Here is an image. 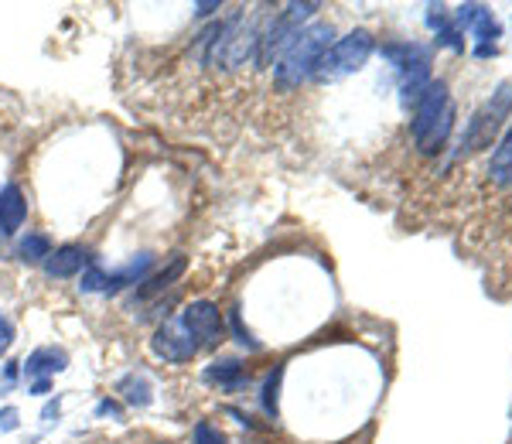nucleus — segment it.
<instances>
[{"label":"nucleus","mask_w":512,"mask_h":444,"mask_svg":"<svg viewBox=\"0 0 512 444\" xmlns=\"http://www.w3.org/2000/svg\"><path fill=\"white\" fill-rule=\"evenodd\" d=\"M332 38H335L332 24H328V21H311L308 28H304L301 35L291 41V48H287V52L277 59V65H274V82H277V86L280 89H297L304 79L315 76L321 55L332 48Z\"/></svg>","instance_id":"1"},{"label":"nucleus","mask_w":512,"mask_h":444,"mask_svg":"<svg viewBox=\"0 0 512 444\" xmlns=\"http://www.w3.org/2000/svg\"><path fill=\"white\" fill-rule=\"evenodd\" d=\"M373 48H376V38L369 35L366 28H355L345 38L332 41V48L321 55V62H318V69H315V76H311V79L321 82V86H325V82L349 79V76H355V72H359L362 65L369 62Z\"/></svg>","instance_id":"2"},{"label":"nucleus","mask_w":512,"mask_h":444,"mask_svg":"<svg viewBox=\"0 0 512 444\" xmlns=\"http://www.w3.org/2000/svg\"><path fill=\"white\" fill-rule=\"evenodd\" d=\"M318 4H287L267 28L260 31V48H256V65L267 69L270 62L277 65L280 55L291 48V41L308 28V21L315 18Z\"/></svg>","instance_id":"3"},{"label":"nucleus","mask_w":512,"mask_h":444,"mask_svg":"<svg viewBox=\"0 0 512 444\" xmlns=\"http://www.w3.org/2000/svg\"><path fill=\"white\" fill-rule=\"evenodd\" d=\"M509 117H512V86L502 82L489 100L472 113V120H468V127H465V137H461V151L472 154V151L489 147L495 137L502 134V127H506Z\"/></svg>","instance_id":"4"},{"label":"nucleus","mask_w":512,"mask_h":444,"mask_svg":"<svg viewBox=\"0 0 512 444\" xmlns=\"http://www.w3.org/2000/svg\"><path fill=\"white\" fill-rule=\"evenodd\" d=\"M178 318L198 345H219L226 339V318L212 301H192Z\"/></svg>","instance_id":"5"},{"label":"nucleus","mask_w":512,"mask_h":444,"mask_svg":"<svg viewBox=\"0 0 512 444\" xmlns=\"http://www.w3.org/2000/svg\"><path fill=\"white\" fill-rule=\"evenodd\" d=\"M151 349L164 363H192L198 356V342L185 332L181 318H171V322H164L158 332H154Z\"/></svg>","instance_id":"6"},{"label":"nucleus","mask_w":512,"mask_h":444,"mask_svg":"<svg viewBox=\"0 0 512 444\" xmlns=\"http://www.w3.org/2000/svg\"><path fill=\"white\" fill-rule=\"evenodd\" d=\"M448 110H454L451 93H448V82L434 79L431 86L424 89V96L417 100V106H414V127H410V130H414V141H420V137H424L427 130H431Z\"/></svg>","instance_id":"7"},{"label":"nucleus","mask_w":512,"mask_h":444,"mask_svg":"<svg viewBox=\"0 0 512 444\" xmlns=\"http://www.w3.org/2000/svg\"><path fill=\"white\" fill-rule=\"evenodd\" d=\"M86 263H89V257L82 246H59V250H52V257L45 260V274L52 277V281H69V277H76Z\"/></svg>","instance_id":"8"},{"label":"nucleus","mask_w":512,"mask_h":444,"mask_svg":"<svg viewBox=\"0 0 512 444\" xmlns=\"http://www.w3.org/2000/svg\"><path fill=\"white\" fill-rule=\"evenodd\" d=\"M24 219H28V202H24L18 185H7L4 192H0V233L4 236L18 233L24 226Z\"/></svg>","instance_id":"9"},{"label":"nucleus","mask_w":512,"mask_h":444,"mask_svg":"<svg viewBox=\"0 0 512 444\" xmlns=\"http://www.w3.org/2000/svg\"><path fill=\"white\" fill-rule=\"evenodd\" d=\"M65 366H69V356H65L62 349L48 345V349H38L24 359V376H28V380H48V376L62 373Z\"/></svg>","instance_id":"10"},{"label":"nucleus","mask_w":512,"mask_h":444,"mask_svg":"<svg viewBox=\"0 0 512 444\" xmlns=\"http://www.w3.org/2000/svg\"><path fill=\"white\" fill-rule=\"evenodd\" d=\"M205 380H209L212 386H219V390H239V386H246V369L243 363H236V359H222V363H212L209 369H205Z\"/></svg>","instance_id":"11"},{"label":"nucleus","mask_w":512,"mask_h":444,"mask_svg":"<svg viewBox=\"0 0 512 444\" xmlns=\"http://www.w3.org/2000/svg\"><path fill=\"white\" fill-rule=\"evenodd\" d=\"M489 175H492V182L499 185V188L512 185V123H509L506 134H502L499 147H495L492 164H489Z\"/></svg>","instance_id":"12"},{"label":"nucleus","mask_w":512,"mask_h":444,"mask_svg":"<svg viewBox=\"0 0 512 444\" xmlns=\"http://www.w3.org/2000/svg\"><path fill=\"white\" fill-rule=\"evenodd\" d=\"M117 393H120L123 404H130V407H147V404H151V383H147V376H140V373L123 376V380L117 383Z\"/></svg>","instance_id":"13"},{"label":"nucleus","mask_w":512,"mask_h":444,"mask_svg":"<svg viewBox=\"0 0 512 444\" xmlns=\"http://www.w3.org/2000/svg\"><path fill=\"white\" fill-rule=\"evenodd\" d=\"M151 263H154L151 253H140V257H134L123 270H117V274H110V291H120V287H130V284L144 281L147 270H151Z\"/></svg>","instance_id":"14"},{"label":"nucleus","mask_w":512,"mask_h":444,"mask_svg":"<svg viewBox=\"0 0 512 444\" xmlns=\"http://www.w3.org/2000/svg\"><path fill=\"white\" fill-rule=\"evenodd\" d=\"M18 257L24 263H45L48 257H52V240H48L45 233H28L18 243Z\"/></svg>","instance_id":"15"},{"label":"nucleus","mask_w":512,"mask_h":444,"mask_svg":"<svg viewBox=\"0 0 512 444\" xmlns=\"http://www.w3.org/2000/svg\"><path fill=\"white\" fill-rule=\"evenodd\" d=\"M181 274H185V257H175V260L168 263V267L161 270V274L147 277V281H144V291H140V294H158V291H164V287H168L171 281H178Z\"/></svg>","instance_id":"16"},{"label":"nucleus","mask_w":512,"mask_h":444,"mask_svg":"<svg viewBox=\"0 0 512 444\" xmlns=\"http://www.w3.org/2000/svg\"><path fill=\"white\" fill-rule=\"evenodd\" d=\"M280 380H284V366H277L274 373L267 376V383H263V397L260 400H263V410H267L270 417L280 414V404H277V400H280Z\"/></svg>","instance_id":"17"},{"label":"nucleus","mask_w":512,"mask_h":444,"mask_svg":"<svg viewBox=\"0 0 512 444\" xmlns=\"http://www.w3.org/2000/svg\"><path fill=\"white\" fill-rule=\"evenodd\" d=\"M82 291H89V294H110V274H106L103 267H89L86 274H82Z\"/></svg>","instance_id":"18"},{"label":"nucleus","mask_w":512,"mask_h":444,"mask_svg":"<svg viewBox=\"0 0 512 444\" xmlns=\"http://www.w3.org/2000/svg\"><path fill=\"white\" fill-rule=\"evenodd\" d=\"M192 441H195V444H229L226 434H222L219 427H216V424H209V421H198V424H195Z\"/></svg>","instance_id":"19"},{"label":"nucleus","mask_w":512,"mask_h":444,"mask_svg":"<svg viewBox=\"0 0 512 444\" xmlns=\"http://www.w3.org/2000/svg\"><path fill=\"white\" fill-rule=\"evenodd\" d=\"M18 424H21V414H18V407H4L0 410V431H18Z\"/></svg>","instance_id":"20"},{"label":"nucleus","mask_w":512,"mask_h":444,"mask_svg":"<svg viewBox=\"0 0 512 444\" xmlns=\"http://www.w3.org/2000/svg\"><path fill=\"white\" fill-rule=\"evenodd\" d=\"M229 318H233V332H236V339L243 342V345H250V349H260V342H256L253 335L246 332V328H243V322H239V311H233V315H229Z\"/></svg>","instance_id":"21"},{"label":"nucleus","mask_w":512,"mask_h":444,"mask_svg":"<svg viewBox=\"0 0 512 444\" xmlns=\"http://www.w3.org/2000/svg\"><path fill=\"white\" fill-rule=\"evenodd\" d=\"M11 345H14V325L7 322L4 315H0V356H4V352L11 349Z\"/></svg>","instance_id":"22"},{"label":"nucleus","mask_w":512,"mask_h":444,"mask_svg":"<svg viewBox=\"0 0 512 444\" xmlns=\"http://www.w3.org/2000/svg\"><path fill=\"white\" fill-rule=\"evenodd\" d=\"M48 390H52V380H35V383H31V393H35V397H45Z\"/></svg>","instance_id":"23"},{"label":"nucleus","mask_w":512,"mask_h":444,"mask_svg":"<svg viewBox=\"0 0 512 444\" xmlns=\"http://www.w3.org/2000/svg\"><path fill=\"white\" fill-rule=\"evenodd\" d=\"M52 417H59V400H55V404H48V407H45V414H41V421H45V424H52Z\"/></svg>","instance_id":"24"},{"label":"nucleus","mask_w":512,"mask_h":444,"mask_svg":"<svg viewBox=\"0 0 512 444\" xmlns=\"http://www.w3.org/2000/svg\"><path fill=\"white\" fill-rule=\"evenodd\" d=\"M212 11H219L216 0H212V4H195V14H198V18H205V14H212Z\"/></svg>","instance_id":"25"},{"label":"nucleus","mask_w":512,"mask_h":444,"mask_svg":"<svg viewBox=\"0 0 512 444\" xmlns=\"http://www.w3.org/2000/svg\"><path fill=\"white\" fill-rule=\"evenodd\" d=\"M99 414H113V417H120V407L113 404V400H103V404H99Z\"/></svg>","instance_id":"26"}]
</instances>
